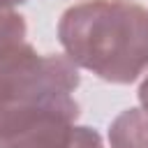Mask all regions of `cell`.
I'll return each mask as SVG.
<instances>
[{"label": "cell", "mask_w": 148, "mask_h": 148, "mask_svg": "<svg viewBox=\"0 0 148 148\" xmlns=\"http://www.w3.org/2000/svg\"><path fill=\"white\" fill-rule=\"evenodd\" d=\"M65 56L102 81L127 86L148 69V9L134 0H83L62 12Z\"/></svg>", "instance_id": "7a4b0ae2"}, {"label": "cell", "mask_w": 148, "mask_h": 148, "mask_svg": "<svg viewBox=\"0 0 148 148\" xmlns=\"http://www.w3.org/2000/svg\"><path fill=\"white\" fill-rule=\"evenodd\" d=\"M25 32L28 28L21 14L12 9H0V46L12 44V42H23Z\"/></svg>", "instance_id": "277c9868"}, {"label": "cell", "mask_w": 148, "mask_h": 148, "mask_svg": "<svg viewBox=\"0 0 148 148\" xmlns=\"http://www.w3.org/2000/svg\"><path fill=\"white\" fill-rule=\"evenodd\" d=\"M139 104H141V109L146 111V116H148V74L143 76V81H141V86H139Z\"/></svg>", "instance_id": "8992f818"}, {"label": "cell", "mask_w": 148, "mask_h": 148, "mask_svg": "<svg viewBox=\"0 0 148 148\" xmlns=\"http://www.w3.org/2000/svg\"><path fill=\"white\" fill-rule=\"evenodd\" d=\"M65 148H104L102 136L92 127H74V134Z\"/></svg>", "instance_id": "5b68a950"}, {"label": "cell", "mask_w": 148, "mask_h": 148, "mask_svg": "<svg viewBox=\"0 0 148 148\" xmlns=\"http://www.w3.org/2000/svg\"><path fill=\"white\" fill-rule=\"evenodd\" d=\"M111 148H148V116L143 109H125L109 125Z\"/></svg>", "instance_id": "3957f363"}, {"label": "cell", "mask_w": 148, "mask_h": 148, "mask_svg": "<svg viewBox=\"0 0 148 148\" xmlns=\"http://www.w3.org/2000/svg\"><path fill=\"white\" fill-rule=\"evenodd\" d=\"M79 83L67 56L37 53L25 39L0 46V148H65L79 118Z\"/></svg>", "instance_id": "6da1fadb"}, {"label": "cell", "mask_w": 148, "mask_h": 148, "mask_svg": "<svg viewBox=\"0 0 148 148\" xmlns=\"http://www.w3.org/2000/svg\"><path fill=\"white\" fill-rule=\"evenodd\" d=\"M28 0H0V9H12V7H18Z\"/></svg>", "instance_id": "52a82bcc"}]
</instances>
